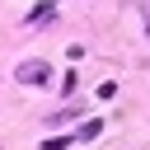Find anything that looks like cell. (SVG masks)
Here are the masks:
<instances>
[{
  "instance_id": "obj_2",
  "label": "cell",
  "mask_w": 150,
  "mask_h": 150,
  "mask_svg": "<svg viewBox=\"0 0 150 150\" xmlns=\"http://www.w3.org/2000/svg\"><path fill=\"white\" fill-rule=\"evenodd\" d=\"M52 14H56V5H38V9H33V14H28V28H33V23H47V19H52Z\"/></svg>"
},
{
  "instance_id": "obj_3",
  "label": "cell",
  "mask_w": 150,
  "mask_h": 150,
  "mask_svg": "<svg viewBox=\"0 0 150 150\" xmlns=\"http://www.w3.org/2000/svg\"><path fill=\"white\" fill-rule=\"evenodd\" d=\"M145 38H150V19H145Z\"/></svg>"
},
{
  "instance_id": "obj_1",
  "label": "cell",
  "mask_w": 150,
  "mask_h": 150,
  "mask_svg": "<svg viewBox=\"0 0 150 150\" xmlns=\"http://www.w3.org/2000/svg\"><path fill=\"white\" fill-rule=\"evenodd\" d=\"M23 84H33V89H42V84H52V66L42 61V56H33V61H19V70H14Z\"/></svg>"
}]
</instances>
